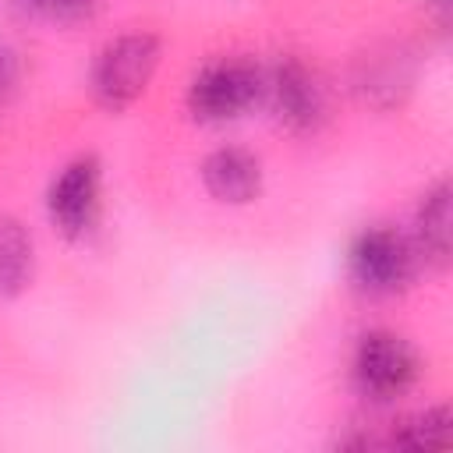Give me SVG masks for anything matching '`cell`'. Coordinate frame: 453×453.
I'll return each mask as SVG.
<instances>
[{
  "instance_id": "cell-1",
  "label": "cell",
  "mask_w": 453,
  "mask_h": 453,
  "mask_svg": "<svg viewBox=\"0 0 453 453\" xmlns=\"http://www.w3.org/2000/svg\"><path fill=\"white\" fill-rule=\"evenodd\" d=\"M159 53H163V39L149 28L113 35L92 60V71H88L92 99L110 113L127 110L134 99L145 96L159 67Z\"/></svg>"
},
{
  "instance_id": "cell-2",
  "label": "cell",
  "mask_w": 453,
  "mask_h": 453,
  "mask_svg": "<svg viewBox=\"0 0 453 453\" xmlns=\"http://www.w3.org/2000/svg\"><path fill=\"white\" fill-rule=\"evenodd\" d=\"M421 375V361L414 347L386 329H372L357 340L350 357V382L372 403H389L403 396Z\"/></svg>"
},
{
  "instance_id": "cell-3",
  "label": "cell",
  "mask_w": 453,
  "mask_h": 453,
  "mask_svg": "<svg viewBox=\"0 0 453 453\" xmlns=\"http://www.w3.org/2000/svg\"><path fill=\"white\" fill-rule=\"evenodd\" d=\"M265 96V74L251 60H212L188 85V110L195 120L223 124L248 113Z\"/></svg>"
},
{
  "instance_id": "cell-4",
  "label": "cell",
  "mask_w": 453,
  "mask_h": 453,
  "mask_svg": "<svg viewBox=\"0 0 453 453\" xmlns=\"http://www.w3.org/2000/svg\"><path fill=\"white\" fill-rule=\"evenodd\" d=\"M414 265L418 248L393 226H365L347 248L350 280L372 297L400 294L414 280Z\"/></svg>"
},
{
  "instance_id": "cell-5",
  "label": "cell",
  "mask_w": 453,
  "mask_h": 453,
  "mask_svg": "<svg viewBox=\"0 0 453 453\" xmlns=\"http://www.w3.org/2000/svg\"><path fill=\"white\" fill-rule=\"evenodd\" d=\"M99 205H103V166L96 156L71 159L46 191V212L53 226L71 241H81L96 230Z\"/></svg>"
},
{
  "instance_id": "cell-6",
  "label": "cell",
  "mask_w": 453,
  "mask_h": 453,
  "mask_svg": "<svg viewBox=\"0 0 453 453\" xmlns=\"http://www.w3.org/2000/svg\"><path fill=\"white\" fill-rule=\"evenodd\" d=\"M265 96L280 124H287L290 131H315L326 117V92L315 71L297 57L276 60V67L265 74Z\"/></svg>"
},
{
  "instance_id": "cell-7",
  "label": "cell",
  "mask_w": 453,
  "mask_h": 453,
  "mask_svg": "<svg viewBox=\"0 0 453 453\" xmlns=\"http://www.w3.org/2000/svg\"><path fill=\"white\" fill-rule=\"evenodd\" d=\"M202 184L216 202L248 205L262 191V163L251 149L219 145L202 159Z\"/></svg>"
},
{
  "instance_id": "cell-8",
  "label": "cell",
  "mask_w": 453,
  "mask_h": 453,
  "mask_svg": "<svg viewBox=\"0 0 453 453\" xmlns=\"http://www.w3.org/2000/svg\"><path fill=\"white\" fill-rule=\"evenodd\" d=\"M449 198H453L449 180H439L421 195L418 212H414V248L432 265H446L449 262V244H453L449 241V223H453Z\"/></svg>"
},
{
  "instance_id": "cell-9",
  "label": "cell",
  "mask_w": 453,
  "mask_h": 453,
  "mask_svg": "<svg viewBox=\"0 0 453 453\" xmlns=\"http://www.w3.org/2000/svg\"><path fill=\"white\" fill-rule=\"evenodd\" d=\"M35 244L18 216H0V297H18L32 283Z\"/></svg>"
},
{
  "instance_id": "cell-10",
  "label": "cell",
  "mask_w": 453,
  "mask_h": 453,
  "mask_svg": "<svg viewBox=\"0 0 453 453\" xmlns=\"http://www.w3.org/2000/svg\"><path fill=\"white\" fill-rule=\"evenodd\" d=\"M449 411L446 407H428L418 411L411 418H403L400 425H393V432L382 439V446H407V449H442L449 442Z\"/></svg>"
},
{
  "instance_id": "cell-11",
  "label": "cell",
  "mask_w": 453,
  "mask_h": 453,
  "mask_svg": "<svg viewBox=\"0 0 453 453\" xmlns=\"http://www.w3.org/2000/svg\"><path fill=\"white\" fill-rule=\"evenodd\" d=\"M357 85L372 103L393 106V103H400V92L411 88V71L403 67V57H393V53L368 57L365 60V74L357 78Z\"/></svg>"
},
{
  "instance_id": "cell-12",
  "label": "cell",
  "mask_w": 453,
  "mask_h": 453,
  "mask_svg": "<svg viewBox=\"0 0 453 453\" xmlns=\"http://www.w3.org/2000/svg\"><path fill=\"white\" fill-rule=\"evenodd\" d=\"M14 4L53 25H85L99 14L103 0H14Z\"/></svg>"
},
{
  "instance_id": "cell-13",
  "label": "cell",
  "mask_w": 453,
  "mask_h": 453,
  "mask_svg": "<svg viewBox=\"0 0 453 453\" xmlns=\"http://www.w3.org/2000/svg\"><path fill=\"white\" fill-rule=\"evenodd\" d=\"M18 74H21V67H18V53H14L11 46H4V42H0V103L14 92Z\"/></svg>"
}]
</instances>
